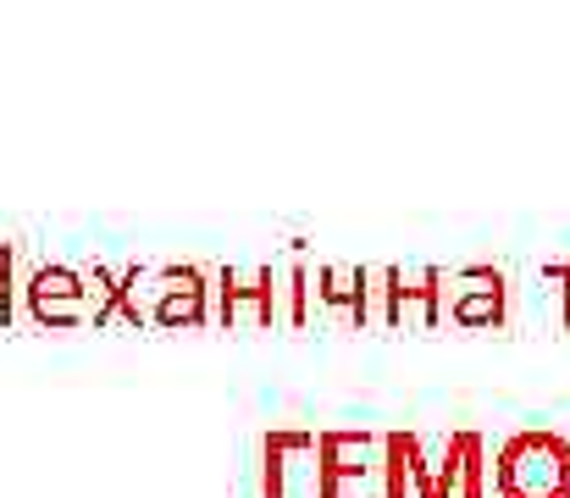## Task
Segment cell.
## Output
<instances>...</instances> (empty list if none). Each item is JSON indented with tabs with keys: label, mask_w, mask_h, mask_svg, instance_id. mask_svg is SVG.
<instances>
[{
	"label": "cell",
	"mask_w": 570,
	"mask_h": 498,
	"mask_svg": "<svg viewBox=\"0 0 570 498\" xmlns=\"http://www.w3.org/2000/svg\"><path fill=\"white\" fill-rule=\"evenodd\" d=\"M139 305H145V322L150 328H167V332L216 328V266H205V261L145 266Z\"/></svg>",
	"instance_id": "obj_1"
},
{
	"label": "cell",
	"mask_w": 570,
	"mask_h": 498,
	"mask_svg": "<svg viewBox=\"0 0 570 498\" xmlns=\"http://www.w3.org/2000/svg\"><path fill=\"white\" fill-rule=\"evenodd\" d=\"M499 498H570V443L560 432H515L493 460Z\"/></svg>",
	"instance_id": "obj_2"
},
{
	"label": "cell",
	"mask_w": 570,
	"mask_h": 498,
	"mask_svg": "<svg viewBox=\"0 0 570 498\" xmlns=\"http://www.w3.org/2000/svg\"><path fill=\"white\" fill-rule=\"evenodd\" d=\"M438 316L443 328H465V332H499L510 328L515 316V289L504 277V266H454L443 272L438 289Z\"/></svg>",
	"instance_id": "obj_3"
},
{
	"label": "cell",
	"mask_w": 570,
	"mask_h": 498,
	"mask_svg": "<svg viewBox=\"0 0 570 498\" xmlns=\"http://www.w3.org/2000/svg\"><path fill=\"white\" fill-rule=\"evenodd\" d=\"M22 322H33L39 332H67L89 322V283H83V266H67V261H28V277H22Z\"/></svg>",
	"instance_id": "obj_4"
},
{
	"label": "cell",
	"mask_w": 570,
	"mask_h": 498,
	"mask_svg": "<svg viewBox=\"0 0 570 498\" xmlns=\"http://www.w3.org/2000/svg\"><path fill=\"white\" fill-rule=\"evenodd\" d=\"M283 322L277 300V261L261 266H216V328L222 332H266Z\"/></svg>",
	"instance_id": "obj_5"
},
{
	"label": "cell",
	"mask_w": 570,
	"mask_h": 498,
	"mask_svg": "<svg viewBox=\"0 0 570 498\" xmlns=\"http://www.w3.org/2000/svg\"><path fill=\"white\" fill-rule=\"evenodd\" d=\"M316 427H272L261 438V498H316Z\"/></svg>",
	"instance_id": "obj_6"
},
{
	"label": "cell",
	"mask_w": 570,
	"mask_h": 498,
	"mask_svg": "<svg viewBox=\"0 0 570 498\" xmlns=\"http://www.w3.org/2000/svg\"><path fill=\"white\" fill-rule=\"evenodd\" d=\"M438 289L443 266H387V328L399 332H438Z\"/></svg>",
	"instance_id": "obj_7"
},
{
	"label": "cell",
	"mask_w": 570,
	"mask_h": 498,
	"mask_svg": "<svg viewBox=\"0 0 570 498\" xmlns=\"http://www.w3.org/2000/svg\"><path fill=\"white\" fill-rule=\"evenodd\" d=\"M316 305L327 322L366 332V266H333L316 261Z\"/></svg>",
	"instance_id": "obj_8"
},
{
	"label": "cell",
	"mask_w": 570,
	"mask_h": 498,
	"mask_svg": "<svg viewBox=\"0 0 570 498\" xmlns=\"http://www.w3.org/2000/svg\"><path fill=\"white\" fill-rule=\"evenodd\" d=\"M277 300H283V322H277V328L299 332L322 316V305H316V261H311L299 244L277 261Z\"/></svg>",
	"instance_id": "obj_9"
},
{
	"label": "cell",
	"mask_w": 570,
	"mask_h": 498,
	"mask_svg": "<svg viewBox=\"0 0 570 498\" xmlns=\"http://www.w3.org/2000/svg\"><path fill=\"white\" fill-rule=\"evenodd\" d=\"M382 466H387V498H415V482H421V438L415 432H382Z\"/></svg>",
	"instance_id": "obj_10"
},
{
	"label": "cell",
	"mask_w": 570,
	"mask_h": 498,
	"mask_svg": "<svg viewBox=\"0 0 570 498\" xmlns=\"http://www.w3.org/2000/svg\"><path fill=\"white\" fill-rule=\"evenodd\" d=\"M28 244L0 238V332H11L22 322V277H28Z\"/></svg>",
	"instance_id": "obj_11"
},
{
	"label": "cell",
	"mask_w": 570,
	"mask_h": 498,
	"mask_svg": "<svg viewBox=\"0 0 570 498\" xmlns=\"http://www.w3.org/2000/svg\"><path fill=\"white\" fill-rule=\"evenodd\" d=\"M538 283H543V289H549V300H554L560 332H570V261H549V266L538 272Z\"/></svg>",
	"instance_id": "obj_12"
},
{
	"label": "cell",
	"mask_w": 570,
	"mask_h": 498,
	"mask_svg": "<svg viewBox=\"0 0 570 498\" xmlns=\"http://www.w3.org/2000/svg\"><path fill=\"white\" fill-rule=\"evenodd\" d=\"M366 328H387V266H366Z\"/></svg>",
	"instance_id": "obj_13"
}]
</instances>
